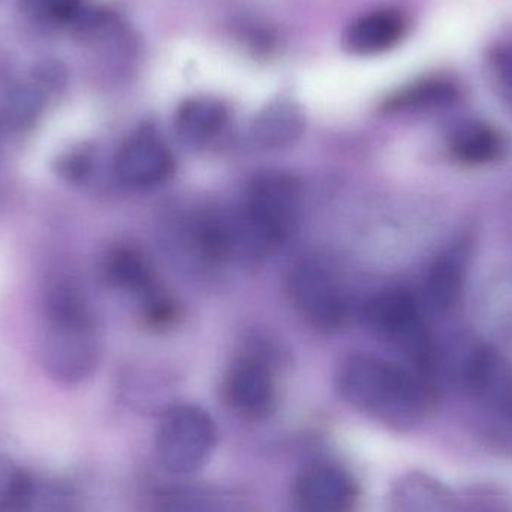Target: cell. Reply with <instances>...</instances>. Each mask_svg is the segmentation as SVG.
Masks as SVG:
<instances>
[{
	"label": "cell",
	"mask_w": 512,
	"mask_h": 512,
	"mask_svg": "<svg viewBox=\"0 0 512 512\" xmlns=\"http://www.w3.org/2000/svg\"><path fill=\"white\" fill-rule=\"evenodd\" d=\"M364 319L379 339L412 361L414 370L429 378V334L420 307L408 291L382 292L367 304Z\"/></svg>",
	"instance_id": "cell-5"
},
{
	"label": "cell",
	"mask_w": 512,
	"mask_h": 512,
	"mask_svg": "<svg viewBox=\"0 0 512 512\" xmlns=\"http://www.w3.org/2000/svg\"><path fill=\"white\" fill-rule=\"evenodd\" d=\"M230 113L224 102L210 96L189 98L180 105L174 117L177 135L192 146L209 143L222 134Z\"/></svg>",
	"instance_id": "cell-16"
},
{
	"label": "cell",
	"mask_w": 512,
	"mask_h": 512,
	"mask_svg": "<svg viewBox=\"0 0 512 512\" xmlns=\"http://www.w3.org/2000/svg\"><path fill=\"white\" fill-rule=\"evenodd\" d=\"M114 171L119 182L128 188H155L174 173V155L155 129L141 128L123 141Z\"/></svg>",
	"instance_id": "cell-8"
},
{
	"label": "cell",
	"mask_w": 512,
	"mask_h": 512,
	"mask_svg": "<svg viewBox=\"0 0 512 512\" xmlns=\"http://www.w3.org/2000/svg\"><path fill=\"white\" fill-rule=\"evenodd\" d=\"M150 512H256L254 499L233 487L213 484H170L156 489Z\"/></svg>",
	"instance_id": "cell-10"
},
{
	"label": "cell",
	"mask_w": 512,
	"mask_h": 512,
	"mask_svg": "<svg viewBox=\"0 0 512 512\" xmlns=\"http://www.w3.org/2000/svg\"><path fill=\"white\" fill-rule=\"evenodd\" d=\"M303 131V111L289 99H277L265 105L252 123V138L264 150L286 149Z\"/></svg>",
	"instance_id": "cell-15"
},
{
	"label": "cell",
	"mask_w": 512,
	"mask_h": 512,
	"mask_svg": "<svg viewBox=\"0 0 512 512\" xmlns=\"http://www.w3.org/2000/svg\"><path fill=\"white\" fill-rule=\"evenodd\" d=\"M225 397L246 420H265L276 409V385L270 369L255 358L237 361L225 379Z\"/></svg>",
	"instance_id": "cell-11"
},
{
	"label": "cell",
	"mask_w": 512,
	"mask_h": 512,
	"mask_svg": "<svg viewBox=\"0 0 512 512\" xmlns=\"http://www.w3.org/2000/svg\"><path fill=\"white\" fill-rule=\"evenodd\" d=\"M466 255L460 246L436 259L426 279V298L436 312H447L459 300L465 282Z\"/></svg>",
	"instance_id": "cell-17"
},
{
	"label": "cell",
	"mask_w": 512,
	"mask_h": 512,
	"mask_svg": "<svg viewBox=\"0 0 512 512\" xmlns=\"http://www.w3.org/2000/svg\"><path fill=\"white\" fill-rule=\"evenodd\" d=\"M303 204V186L288 171L258 174L245 195L240 227L252 251L270 252L288 242L297 230Z\"/></svg>",
	"instance_id": "cell-3"
},
{
	"label": "cell",
	"mask_w": 512,
	"mask_h": 512,
	"mask_svg": "<svg viewBox=\"0 0 512 512\" xmlns=\"http://www.w3.org/2000/svg\"><path fill=\"white\" fill-rule=\"evenodd\" d=\"M107 279L117 288L135 295L143 304L144 316L152 325L173 319L174 304L164 294L147 259L135 249L117 246L108 252L104 265Z\"/></svg>",
	"instance_id": "cell-7"
},
{
	"label": "cell",
	"mask_w": 512,
	"mask_h": 512,
	"mask_svg": "<svg viewBox=\"0 0 512 512\" xmlns=\"http://www.w3.org/2000/svg\"><path fill=\"white\" fill-rule=\"evenodd\" d=\"M292 496L300 512H355L360 486L348 469L316 463L300 472Z\"/></svg>",
	"instance_id": "cell-9"
},
{
	"label": "cell",
	"mask_w": 512,
	"mask_h": 512,
	"mask_svg": "<svg viewBox=\"0 0 512 512\" xmlns=\"http://www.w3.org/2000/svg\"><path fill=\"white\" fill-rule=\"evenodd\" d=\"M465 381L481 405L512 418V364L507 358L480 349L466 364Z\"/></svg>",
	"instance_id": "cell-12"
},
{
	"label": "cell",
	"mask_w": 512,
	"mask_h": 512,
	"mask_svg": "<svg viewBox=\"0 0 512 512\" xmlns=\"http://www.w3.org/2000/svg\"><path fill=\"white\" fill-rule=\"evenodd\" d=\"M457 87L444 78H430L405 87L387 102L390 110H427L442 107L456 99Z\"/></svg>",
	"instance_id": "cell-19"
},
{
	"label": "cell",
	"mask_w": 512,
	"mask_h": 512,
	"mask_svg": "<svg viewBox=\"0 0 512 512\" xmlns=\"http://www.w3.org/2000/svg\"><path fill=\"white\" fill-rule=\"evenodd\" d=\"M406 33V21L396 11H376L357 18L343 32V48L352 56L369 57L396 47Z\"/></svg>",
	"instance_id": "cell-13"
},
{
	"label": "cell",
	"mask_w": 512,
	"mask_h": 512,
	"mask_svg": "<svg viewBox=\"0 0 512 512\" xmlns=\"http://www.w3.org/2000/svg\"><path fill=\"white\" fill-rule=\"evenodd\" d=\"M42 107V96L32 87H18L6 102V119L9 125L26 128L38 116Z\"/></svg>",
	"instance_id": "cell-20"
},
{
	"label": "cell",
	"mask_w": 512,
	"mask_h": 512,
	"mask_svg": "<svg viewBox=\"0 0 512 512\" xmlns=\"http://www.w3.org/2000/svg\"><path fill=\"white\" fill-rule=\"evenodd\" d=\"M42 363L53 378L75 384L92 375L101 358L95 316L77 283L57 277L44 300Z\"/></svg>",
	"instance_id": "cell-2"
},
{
	"label": "cell",
	"mask_w": 512,
	"mask_h": 512,
	"mask_svg": "<svg viewBox=\"0 0 512 512\" xmlns=\"http://www.w3.org/2000/svg\"><path fill=\"white\" fill-rule=\"evenodd\" d=\"M218 445L215 421L203 408L179 403L165 409L155 436L156 457L171 475L186 477L201 471Z\"/></svg>",
	"instance_id": "cell-4"
},
{
	"label": "cell",
	"mask_w": 512,
	"mask_h": 512,
	"mask_svg": "<svg viewBox=\"0 0 512 512\" xmlns=\"http://www.w3.org/2000/svg\"><path fill=\"white\" fill-rule=\"evenodd\" d=\"M336 387L349 406L397 430L420 424L433 400L429 378L369 354L345 358L337 369Z\"/></svg>",
	"instance_id": "cell-1"
},
{
	"label": "cell",
	"mask_w": 512,
	"mask_h": 512,
	"mask_svg": "<svg viewBox=\"0 0 512 512\" xmlns=\"http://www.w3.org/2000/svg\"><path fill=\"white\" fill-rule=\"evenodd\" d=\"M288 294L295 312L315 330H339L348 318V303L337 277L315 256L301 258L292 265Z\"/></svg>",
	"instance_id": "cell-6"
},
{
	"label": "cell",
	"mask_w": 512,
	"mask_h": 512,
	"mask_svg": "<svg viewBox=\"0 0 512 512\" xmlns=\"http://www.w3.org/2000/svg\"><path fill=\"white\" fill-rule=\"evenodd\" d=\"M493 62H495L502 96H504L505 101L512 108V48L499 51Z\"/></svg>",
	"instance_id": "cell-22"
},
{
	"label": "cell",
	"mask_w": 512,
	"mask_h": 512,
	"mask_svg": "<svg viewBox=\"0 0 512 512\" xmlns=\"http://www.w3.org/2000/svg\"><path fill=\"white\" fill-rule=\"evenodd\" d=\"M89 159L84 155H72L68 159H63L60 162V171L62 174H66L69 180H80L86 176L89 171V165H87Z\"/></svg>",
	"instance_id": "cell-23"
},
{
	"label": "cell",
	"mask_w": 512,
	"mask_h": 512,
	"mask_svg": "<svg viewBox=\"0 0 512 512\" xmlns=\"http://www.w3.org/2000/svg\"><path fill=\"white\" fill-rule=\"evenodd\" d=\"M21 11L42 23H65L81 6V0H18Z\"/></svg>",
	"instance_id": "cell-21"
},
{
	"label": "cell",
	"mask_w": 512,
	"mask_h": 512,
	"mask_svg": "<svg viewBox=\"0 0 512 512\" xmlns=\"http://www.w3.org/2000/svg\"><path fill=\"white\" fill-rule=\"evenodd\" d=\"M391 512H456L450 490L423 472L397 478L390 490Z\"/></svg>",
	"instance_id": "cell-14"
},
{
	"label": "cell",
	"mask_w": 512,
	"mask_h": 512,
	"mask_svg": "<svg viewBox=\"0 0 512 512\" xmlns=\"http://www.w3.org/2000/svg\"><path fill=\"white\" fill-rule=\"evenodd\" d=\"M451 155L466 165H486L502 153V138L492 126L471 123L457 129L451 138Z\"/></svg>",
	"instance_id": "cell-18"
}]
</instances>
